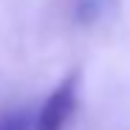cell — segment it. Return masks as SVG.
<instances>
[{
    "instance_id": "obj_1",
    "label": "cell",
    "mask_w": 130,
    "mask_h": 130,
    "mask_svg": "<svg viewBox=\"0 0 130 130\" xmlns=\"http://www.w3.org/2000/svg\"><path fill=\"white\" fill-rule=\"evenodd\" d=\"M76 82L79 74L71 71L57 88L51 91V96L42 102L40 113L34 119V130H62L68 116L74 113V105H76Z\"/></svg>"
},
{
    "instance_id": "obj_2",
    "label": "cell",
    "mask_w": 130,
    "mask_h": 130,
    "mask_svg": "<svg viewBox=\"0 0 130 130\" xmlns=\"http://www.w3.org/2000/svg\"><path fill=\"white\" fill-rule=\"evenodd\" d=\"M34 113L28 107H14V110L0 113V130H34Z\"/></svg>"
}]
</instances>
